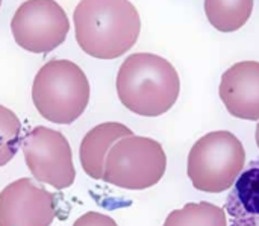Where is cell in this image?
<instances>
[{"mask_svg":"<svg viewBox=\"0 0 259 226\" xmlns=\"http://www.w3.org/2000/svg\"><path fill=\"white\" fill-rule=\"evenodd\" d=\"M115 85L123 106L143 117L165 114L181 93L176 68L155 53L129 55L118 68Z\"/></svg>","mask_w":259,"mask_h":226,"instance_id":"cell-2","label":"cell"},{"mask_svg":"<svg viewBox=\"0 0 259 226\" xmlns=\"http://www.w3.org/2000/svg\"><path fill=\"white\" fill-rule=\"evenodd\" d=\"M53 193L20 178L0 192V226H50L56 217Z\"/></svg>","mask_w":259,"mask_h":226,"instance_id":"cell-8","label":"cell"},{"mask_svg":"<svg viewBox=\"0 0 259 226\" xmlns=\"http://www.w3.org/2000/svg\"><path fill=\"white\" fill-rule=\"evenodd\" d=\"M21 146V122L14 111L0 105V167L6 166Z\"/></svg>","mask_w":259,"mask_h":226,"instance_id":"cell-14","label":"cell"},{"mask_svg":"<svg viewBox=\"0 0 259 226\" xmlns=\"http://www.w3.org/2000/svg\"><path fill=\"white\" fill-rule=\"evenodd\" d=\"M220 99L228 112L241 120H259V62L241 61L229 67L220 82Z\"/></svg>","mask_w":259,"mask_h":226,"instance_id":"cell-9","label":"cell"},{"mask_svg":"<svg viewBox=\"0 0 259 226\" xmlns=\"http://www.w3.org/2000/svg\"><path fill=\"white\" fill-rule=\"evenodd\" d=\"M256 144H258L259 147V123L258 126H256Z\"/></svg>","mask_w":259,"mask_h":226,"instance_id":"cell-16","label":"cell"},{"mask_svg":"<svg viewBox=\"0 0 259 226\" xmlns=\"http://www.w3.org/2000/svg\"><path fill=\"white\" fill-rule=\"evenodd\" d=\"M79 47L97 59H115L132 49L141 18L129 0H80L73 12Z\"/></svg>","mask_w":259,"mask_h":226,"instance_id":"cell-1","label":"cell"},{"mask_svg":"<svg viewBox=\"0 0 259 226\" xmlns=\"http://www.w3.org/2000/svg\"><path fill=\"white\" fill-rule=\"evenodd\" d=\"M21 149L26 166L38 182L52 185L56 190H64L74 184L73 152L62 132L36 126L24 135Z\"/></svg>","mask_w":259,"mask_h":226,"instance_id":"cell-6","label":"cell"},{"mask_svg":"<svg viewBox=\"0 0 259 226\" xmlns=\"http://www.w3.org/2000/svg\"><path fill=\"white\" fill-rule=\"evenodd\" d=\"M229 226H259V158L247 164L226 198Z\"/></svg>","mask_w":259,"mask_h":226,"instance_id":"cell-10","label":"cell"},{"mask_svg":"<svg viewBox=\"0 0 259 226\" xmlns=\"http://www.w3.org/2000/svg\"><path fill=\"white\" fill-rule=\"evenodd\" d=\"M244 164L243 143L229 131H215L194 143L188 154L187 173L199 192L223 193L234 187Z\"/></svg>","mask_w":259,"mask_h":226,"instance_id":"cell-4","label":"cell"},{"mask_svg":"<svg viewBox=\"0 0 259 226\" xmlns=\"http://www.w3.org/2000/svg\"><path fill=\"white\" fill-rule=\"evenodd\" d=\"M162 226H228L226 210L202 201L171 211Z\"/></svg>","mask_w":259,"mask_h":226,"instance_id":"cell-13","label":"cell"},{"mask_svg":"<svg viewBox=\"0 0 259 226\" xmlns=\"http://www.w3.org/2000/svg\"><path fill=\"white\" fill-rule=\"evenodd\" d=\"M90 82L83 70L68 59H52L35 74L32 100L42 119L71 125L88 106Z\"/></svg>","mask_w":259,"mask_h":226,"instance_id":"cell-3","label":"cell"},{"mask_svg":"<svg viewBox=\"0 0 259 226\" xmlns=\"http://www.w3.org/2000/svg\"><path fill=\"white\" fill-rule=\"evenodd\" d=\"M134 135V132L115 122H106L90 129L82 138L79 147V158L83 172L93 179H103L105 161L109 149L123 137Z\"/></svg>","mask_w":259,"mask_h":226,"instance_id":"cell-11","label":"cell"},{"mask_svg":"<svg viewBox=\"0 0 259 226\" xmlns=\"http://www.w3.org/2000/svg\"><path fill=\"white\" fill-rule=\"evenodd\" d=\"M73 226H118L117 222L102 213H96V211H88L85 214H82Z\"/></svg>","mask_w":259,"mask_h":226,"instance_id":"cell-15","label":"cell"},{"mask_svg":"<svg viewBox=\"0 0 259 226\" xmlns=\"http://www.w3.org/2000/svg\"><path fill=\"white\" fill-rule=\"evenodd\" d=\"M70 30L64 8L55 0H26L11 20L15 43L30 53H49L59 47Z\"/></svg>","mask_w":259,"mask_h":226,"instance_id":"cell-7","label":"cell"},{"mask_svg":"<svg viewBox=\"0 0 259 226\" xmlns=\"http://www.w3.org/2000/svg\"><path fill=\"white\" fill-rule=\"evenodd\" d=\"M253 0H205L208 21L220 32H235L250 18Z\"/></svg>","mask_w":259,"mask_h":226,"instance_id":"cell-12","label":"cell"},{"mask_svg":"<svg viewBox=\"0 0 259 226\" xmlns=\"http://www.w3.org/2000/svg\"><path fill=\"white\" fill-rule=\"evenodd\" d=\"M0 6H2V0H0Z\"/></svg>","mask_w":259,"mask_h":226,"instance_id":"cell-17","label":"cell"},{"mask_svg":"<svg viewBox=\"0 0 259 226\" xmlns=\"http://www.w3.org/2000/svg\"><path fill=\"white\" fill-rule=\"evenodd\" d=\"M167 169V157L153 138L127 135L108 152L103 181L126 190H146L156 185Z\"/></svg>","mask_w":259,"mask_h":226,"instance_id":"cell-5","label":"cell"}]
</instances>
